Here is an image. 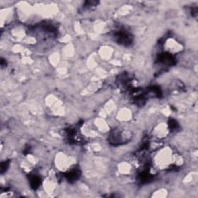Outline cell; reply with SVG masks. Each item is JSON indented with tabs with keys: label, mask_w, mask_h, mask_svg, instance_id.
Instances as JSON below:
<instances>
[{
	"label": "cell",
	"mask_w": 198,
	"mask_h": 198,
	"mask_svg": "<svg viewBox=\"0 0 198 198\" xmlns=\"http://www.w3.org/2000/svg\"><path fill=\"white\" fill-rule=\"evenodd\" d=\"M116 38L118 42L123 45H128L131 43L130 35L125 31H119L116 34Z\"/></svg>",
	"instance_id": "cell-1"
},
{
	"label": "cell",
	"mask_w": 198,
	"mask_h": 198,
	"mask_svg": "<svg viewBox=\"0 0 198 198\" xmlns=\"http://www.w3.org/2000/svg\"><path fill=\"white\" fill-rule=\"evenodd\" d=\"M40 183V178L37 176H33L30 179V184L31 187L33 188V189H36L38 187Z\"/></svg>",
	"instance_id": "cell-2"
},
{
	"label": "cell",
	"mask_w": 198,
	"mask_h": 198,
	"mask_svg": "<svg viewBox=\"0 0 198 198\" xmlns=\"http://www.w3.org/2000/svg\"><path fill=\"white\" fill-rule=\"evenodd\" d=\"M66 176L67 178V180H75L76 179H77V178L79 177L78 171H77V170H73V171H71V172L67 173Z\"/></svg>",
	"instance_id": "cell-3"
}]
</instances>
